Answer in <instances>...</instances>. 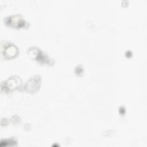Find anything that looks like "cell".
<instances>
[{
    "label": "cell",
    "mask_w": 147,
    "mask_h": 147,
    "mask_svg": "<svg viewBox=\"0 0 147 147\" xmlns=\"http://www.w3.org/2000/svg\"><path fill=\"white\" fill-rule=\"evenodd\" d=\"M41 83V80L37 76L31 78L26 83L25 89L30 92H34L39 88Z\"/></svg>",
    "instance_id": "cell-5"
},
{
    "label": "cell",
    "mask_w": 147,
    "mask_h": 147,
    "mask_svg": "<svg viewBox=\"0 0 147 147\" xmlns=\"http://www.w3.org/2000/svg\"><path fill=\"white\" fill-rule=\"evenodd\" d=\"M28 53L32 59L36 60L41 63L51 64V60L49 57L37 48H30L28 50Z\"/></svg>",
    "instance_id": "cell-3"
},
{
    "label": "cell",
    "mask_w": 147,
    "mask_h": 147,
    "mask_svg": "<svg viewBox=\"0 0 147 147\" xmlns=\"http://www.w3.org/2000/svg\"><path fill=\"white\" fill-rule=\"evenodd\" d=\"M4 21L7 25L15 28H25L28 25L27 22L18 14L9 16L5 18Z\"/></svg>",
    "instance_id": "cell-2"
},
{
    "label": "cell",
    "mask_w": 147,
    "mask_h": 147,
    "mask_svg": "<svg viewBox=\"0 0 147 147\" xmlns=\"http://www.w3.org/2000/svg\"><path fill=\"white\" fill-rule=\"evenodd\" d=\"M21 81L19 78L16 76H13L9 78L6 82H4L2 84V90L5 89L6 91H11L16 89L20 86Z\"/></svg>",
    "instance_id": "cell-4"
},
{
    "label": "cell",
    "mask_w": 147,
    "mask_h": 147,
    "mask_svg": "<svg viewBox=\"0 0 147 147\" xmlns=\"http://www.w3.org/2000/svg\"><path fill=\"white\" fill-rule=\"evenodd\" d=\"M1 56L6 59L15 57L18 54L17 48L13 44L2 41L1 42Z\"/></svg>",
    "instance_id": "cell-1"
}]
</instances>
